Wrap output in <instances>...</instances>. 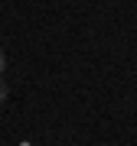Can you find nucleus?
I'll list each match as a JSON object with an SVG mask.
<instances>
[{
  "mask_svg": "<svg viewBox=\"0 0 137 146\" xmlns=\"http://www.w3.org/2000/svg\"><path fill=\"white\" fill-rule=\"evenodd\" d=\"M3 68H7V55H3V49H0V75H3Z\"/></svg>",
  "mask_w": 137,
  "mask_h": 146,
  "instance_id": "obj_2",
  "label": "nucleus"
},
{
  "mask_svg": "<svg viewBox=\"0 0 137 146\" xmlns=\"http://www.w3.org/2000/svg\"><path fill=\"white\" fill-rule=\"evenodd\" d=\"M7 94H10V88H7V81H3V75H0V104L7 101Z\"/></svg>",
  "mask_w": 137,
  "mask_h": 146,
  "instance_id": "obj_1",
  "label": "nucleus"
}]
</instances>
